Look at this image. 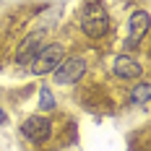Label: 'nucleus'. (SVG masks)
Listing matches in <instances>:
<instances>
[{
	"instance_id": "1",
	"label": "nucleus",
	"mask_w": 151,
	"mask_h": 151,
	"mask_svg": "<svg viewBox=\"0 0 151 151\" xmlns=\"http://www.w3.org/2000/svg\"><path fill=\"white\" fill-rule=\"evenodd\" d=\"M78 21H81L83 34L91 37V39L104 37L107 29H109V13H107V8L99 3V0H89V3L83 5L81 16H78Z\"/></svg>"
},
{
	"instance_id": "2",
	"label": "nucleus",
	"mask_w": 151,
	"mask_h": 151,
	"mask_svg": "<svg viewBox=\"0 0 151 151\" xmlns=\"http://www.w3.org/2000/svg\"><path fill=\"white\" fill-rule=\"evenodd\" d=\"M65 60V50L60 45H50V47H42L37 52V58L31 60V73L34 76H45L50 70H55L60 63Z\"/></svg>"
},
{
	"instance_id": "3",
	"label": "nucleus",
	"mask_w": 151,
	"mask_h": 151,
	"mask_svg": "<svg viewBox=\"0 0 151 151\" xmlns=\"http://www.w3.org/2000/svg\"><path fill=\"white\" fill-rule=\"evenodd\" d=\"M83 73H86V60L83 58H68L55 68V83H60V86L76 83Z\"/></svg>"
},
{
	"instance_id": "4",
	"label": "nucleus",
	"mask_w": 151,
	"mask_h": 151,
	"mask_svg": "<svg viewBox=\"0 0 151 151\" xmlns=\"http://www.w3.org/2000/svg\"><path fill=\"white\" fill-rule=\"evenodd\" d=\"M21 133L29 138V141L45 143L47 138H50V133H52V125H50V120H47V117H42V115H31V117H26V120H24Z\"/></svg>"
},
{
	"instance_id": "5",
	"label": "nucleus",
	"mask_w": 151,
	"mask_h": 151,
	"mask_svg": "<svg viewBox=\"0 0 151 151\" xmlns=\"http://www.w3.org/2000/svg\"><path fill=\"white\" fill-rule=\"evenodd\" d=\"M45 31H34V34H29L24 42H21V47L16 50V63L18 65H29L34 58H37V52L45 47Z\"/></svg>"
},
{
	"instance_id": "6",
	"label": "nucleus",
	"mask_w": 151,
	"mask_h": 151,
	"mask_svg": "<svg viewBox=\"0 0 151 151\" xmlns=\"http://www.w3.org/2000/svg\"><path fill=\"white\" fill-rule=\"evenodd\" d=\"M112 70H115V76H117V78L133 81V78H138V76H141V65H138L130 55H117V58H115V63H112Z\"/></svg>"
},
{
	"instance_id": "7",
	"label": "nucleus",
	"mask_w": 151,
	"mask_h": 151,
	"mask_svg": "<svg viewBox=\"0 0 151 151\" xmlns=\"http://www.w3.org/2000/svg\"><path fill=\"white\" fill-rule=\"evenodd\" d=\"M128 42L130 45H136L143 39V34L149 31V13L146 11H136V13L130 16V21H128Z\"/></svg>"
},
{
	"instance_id": "8",
	"label": "nucleus",
	"mask_w": 151,
	"mask_h": 151,
	"mask_svg": "<svg viewBox=\"0 0 151 151\" xmlns=\"http://www.w3.org/2000/svg\"><path fill=\"white\" fill-rule=\"evenodd\" d=\"M133 102L141 107H149V102H151V86L149 83H138L133 89Z\"/></svg>"
},
{
	"instance_id": "9",
	"label": "nucleus",
	"mask_w": 151,
	"mask_h": 151,
	"mask_svg": "<svg viewBox=\"0 0 151 151\" xmlns=\"http://www.w3.org/2000/svg\"><path fill=\"white\" fill-rule=\"evenodd\" d=\"M39 107H42V109H52V107H55V96H52L50 86H42V89H39Z\"/></svg>"
},
{
	"instance_id": "10",
	"label": "nucleus",
	"mask_w": 151,
	"mask_h": 151,
	"mask_svg": "<svg viewBox=\"0 0 151 151\" xmlns=\"http://www.w3.org/2000/svg\"><path fill=\"white\" fill-rule=\"evenodd\" d=\"M5 122H8V115H5V112L0 109V125H5Z\"/></svg>"
}]
</instances>
